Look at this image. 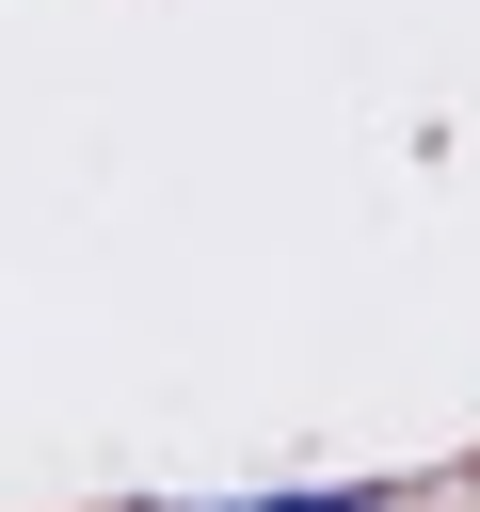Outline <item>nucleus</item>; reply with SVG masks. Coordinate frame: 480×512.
<instances>
[{
    "mask_svg": "<svg viewBox=\"0 0 480 512\" xmlns=\"http://www.w3.org/2000/svg\"><path fill=\"white\" fill-rule=\"evenodd\" d=\"M240 512H384L368 480H320V496H240Z\"/></svg>",
    "mask_w": 480,
    "mask_h": 512,
    "instance_id": "1",
    "label": "nucleus"
}]
</instances>
